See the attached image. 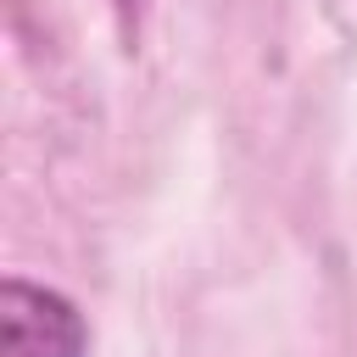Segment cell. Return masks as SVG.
Listing matches in <instances>:
<instances>
[{
    "label": "cell",
    "instance_id": "obj_1",
    "mask_svg": "<svg viewBox=\"0 0 357 357\" xmlns=\"http://www.w3.org/2000/svg\"><path fill=\"white\" fill-rule=\"evenodd\" d=\"M84 312L33 279H0V357H84Z\"/></svg>",
    "mask_w": 357,
    "mask_h": 357
}]
</instances>
